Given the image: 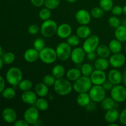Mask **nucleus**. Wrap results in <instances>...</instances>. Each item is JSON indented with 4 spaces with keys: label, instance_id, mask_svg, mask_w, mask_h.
<instances>
[{
    "label": "nucleus",
    "instance_id": "obj_18",
    "mask_svg": "<svg viewBox=\"0 0 126 126\" xmlns=\"http://www.w3.org/2000/svg\"><path fill=\"white\" fill-rule=\"evenodd\" d=\"M21 99L23 103L27 105H34L38 99V95L35 92L31 90L25 91L21 95Z\"/></svg>",
    "mask_w": 126,
    "mask_h": 126
},
{
    "label": "nucleus",
    "instance_id": "obj_45",
    "mask_svg": "<svg viewBox=\"0 0 126 126\" xmlns=\"http://www.w3.org/2000/svg\"><path fill=\"white\" fill-rule=\"evenodd\" d=\"M112 14L115 16H119L123 14V8L121 6L117 5V6H113L111 9Z\"/></svg>",
    "mask_w": 126,
    "mask_h": 126
},
{
    "label": "nucleus",
    "instance_id": "obj_5",
    "mask_svg": "<svg viewBox=\"0 0 126 126\" xmlns=\"http://www.w3.org/2000/svg\"><path fill=\"white\" fill-rule=\"evenodd\" d=\"M55 51L58 59L61 61H66L70 58L72 49L67 42H62L57 46Z\"/></svg>",
    "mask_w": 126,
    "mask_h": 126
},
{
    "label": "nucleus",
    "instance_id": "obj_55",
    "mask_svg": "<svg viewBox=\"0 0 126 126\" xmlns=\"http://www.w3.org/2000/svg\"><path fill=\"white\" fill-rule=\"evenodd\" d=\"M67 2H68L69 3H74V2H76L77 0H66Z\"/></svg>",
    "mask_w": 126,
    "mask_h": 126
},
{
    "label": "nucleus",
    "instance_id": "obj_24",
    "mask_svg": "<svg viewBox=\"0 0 126 126\" xmlns=\"http://www.w3.org/2000/svg\"><path fill=\"white\" fill-rule=\"evenodd\" d=\"M34 92L39 97H44L49 94V87L44 82H39L35 86Z\"/></svg>",
    "mask_w": 126,
    "mask_h": 126
},
{
    "label": "nucleus",
    "instance_id": "obj_9",
    "mask_svg": "<svg viewBox=\"0 0 126 126\" xmlns=\"http://www.w3.org/2000/svg\"><path fill=\"white\" fill-rule=\"evenodd\" d=\"M100 43V39L98 36L95 34L91 35L85 39L82 44V48L86 53L95 52L97 47Z\"/></svg>",
    "mask_w": 126,
    "mask_h": 126
},
{
    "label": "nucleus",
    "instance_id": "obj_30",
    "mask_svg": "<svg viewBox=\"0 0 126 126\" xmlns=\"http://www.w3.org/2000/svg\"><path fill=\"white\" fill-rule=\"evenodd\" d=\"M116 102L110 97H106L101 102V106L102 108L104 110L107 111L109 110L112 109V108L115 107V105Z\"/></svg>",
    "mask_w": 126,
    "mask_h": 126
},
{
    "label": "nucleus",
    "instance_id": "obj_1",
    "mask_svg": "<svg viewBox=\"0 0 126 126\" xmlns=\"http://www.w3.org/2000/svg\"><path fill=\"white\" fill-rule=\"evenodd\" d=\"M54 91L60 96H65L70 94L73 89V84L67 78H63L56 79L54 85Z\"/></svg>",
    "mask_w": 126,
    "mask_h": 126
},
{
    "label": "nucleus",
    "instance_id": "obj_26",
    "mask_svg": "<svg viewBox=\"0 0 126 126\" xmlns=\"http://www.w3.org/2000/svg\"><path fill=\"white\" fill-rule=\"evenodd\" d=\"M66 78L69 81L75 82V81L78 79L82 76V73H81V70H79L78 68H70V70L66 71Z\"/></svg>",
    "mask_w": 126,
    "mask_h": 126
},
{
    "label": "nucleus",
    "instance_id": "obj_4",
    "mask_svg": "<svg viewBox=\"0 0 126 126\" xmlns=\"http://www.w3.org/2000/svg\"><path fill=\"white\" fill-rule=\"evenodd\" d=\"M23 74L22 70L18 67H12L7 70L6 74L7 82L11 86H18L19 82L22 80Z\"/></svg>",
    "mask_w": 126,
    "mask_h": 126
},
{
    "label": "nucleus",
    "instance_id": "obj_40",
    "mask_svg": "<svg viewBox=\"0 0 126 126\" xmlns=\"http://www.w3.org/2000/svg\"><path fill=\"white\" fill-rule=\"evenodd\" d=\"M91 14L94 18H100L104 15V11L100 7H95L91 10Z\"/></svg>",
    "mask_w": 126,
    "mask_h": 126
},
{
    "label": "nucleus",
    "instance_id": "obj_43",
    "mask_svg": "<svg viewBox=\"0 0 126 126\" xmlns=\"http://www.w3.org/2000/svg\"><path fill=\"white\" fill-rule=\"evenodd\" d=\"M108 23L112 28H116L121 25V21L118 16H111L108 19Z\"/></svg>",
    "mask_w": 126,
    "mask_h": 126
},
{
    "label": "nucleus",
    "instance_id": "obj_42",
    "mask_svg": "<svg viewBox=\"0 0 126 126\" xmlns=\"http://www.w3.org/2000/svg\"><path fill=\"white\" fill-rule=\"evenodd\" d=\"M57 79L52 75H46L43 78V82L47 86H54Z\"/></svg>",
    "mask_w": 126,
    "mask_h": 126
},
{
    "label": "nucleus",
    "instance_id": "obj_17",
    "mask_svg": "<svg viewBox=\"0 0 126 126\" xmlns=\"http://www.w3.org/2000/svg\"><path fill=\"white\" fill-rule=\"evenodd\" d=\"M2 118L5 122L9 124L14 123L17 119V113L11 108H6L2 111Z\"/></svg>",
    "mask_w": 126,
    "mask_h": 126
},
{
    "label": "nucleus",
    "instance_id": "obj_6",
    "mask_svg": "<svg viewBox=\"0 0 126 126\" xmlns=\"http://www.w3.org/2000/svg\"><path fill=\"white\" fill-rule=\"evenodd\" d=\"M39 59L46 64H52L57 59L55 49L50 47H45L39 51Z\"/></svg>",
    "mask_w": 126,
    "mask_h": 126
},
{
    "label": "nucleus",
    "instance_id": "obj_8",
    "mask_svg": "<svg viewBox=\"0 0 126 126\" xmlns=\"http://www.w3.org/2000/svg\"><path fill=\"white\" fill-rule=\"evenodd\" d=\"M110 96L118 103L125 102L126 100V87L121 84L115 85L110 91Z\"/></svg>",
    "mask_w": 126,
    "mask_h": 126
},
{
    "label": "nucleus",
    "instance_id": "obj_10",
    "mask_svg": "<svg viewBox=\"0 0 126 126\" xmlns=\"http://www.w3.org/2000/svg\"><path fill=\"white\" fill-rule=\"evenodd\" d=\"M39 110L34 106L27 108L23 113V118L29 125H34L39 119Z\"/></svg>",
    "mask_w": 126,
    "mask_h": 126
},
{
    "label": "nucleus",
    "instance_id": "obj_49",
    "mask_svg": "<svg viewBox=\"0 0 126 126\" xmlns=\"http://www.w3.org/2000/svg\"><path fill=\"white\" fill-rule=\"evenodd\" d=\"M14 125L15 126H28L29 124L28 123L23 119H19V120H16L14 123Z\"/></svg>",
    "mask_w": 126,
    "mask_h": 126
},
{
    "label": "nucleus",
    "instance_id": "obj_19",
    "mask_svg": "<svg viewBox=\"0 0 126 126\" xmlns=\"http://www.w3.org/2000/svg\"><path fill=\"white\" fill-rule=\"evenodd\" d=\"M119 114L120 113L118 110L116 108H113L107 111L104 116L105 120L108 124L116 123L117 121L119 120Z\"/></svg>",
    "mask_w": 126,
    "mask_h": 126
},
{
    "label": "nucleus",
    "instance_id": "obj_29",
    "mask_svg": "<svg viewBox=\"0 0 126 126\" xmlns=\"http://www.w3.org/2000/svg\"><path fill=\"white\" fill-rule=\"evenodd\" d=\"M108 47H109L111 52L113 53V54H117V53L121 52L122 49H123L122 43L116 39L111 41L110 42Z\"/></svg>",
    "mask_w": 126,
    "mask_h": 126
},
{
    "label": "nucleus",
    "instance_id": "obj_48",
    "mask_svg": "<svg viewBox=\"0 0 126 126\" xmlns=\"http://www.w3.org/2000/svg\"><path fill=\"white\" fill-rule=\"evenodd\" d=\"M97 53L95 52H92L87 53L86 54V59L89 60V61H94L97 59Z\"/></svg>",
    "mask_w": 126,
    "mask_h": 126
},
{
    "label": "nucleus",
    "instance_id": "obj_50",
    "mask_svg": "<svg viewBox=\"0 0 126 126\" xmlns=\"http://www.w3.org/2000/svg\"><path fill=\"white\" fill-rule=\"evenodd\" d=\"M45 0H31V2L35 7H41L44 4Z\"/></svg>",
    "mask_w": 126,
    "mask_h": 126
},
{
    "label": "nucleus",
    "instance_id": "obj_13",
    "mask_svg": "<svg viewBox=\"0 0 126 126\" xmlns=\"http://www.w3.org/2000/svg\"><path fill=\"white\" fill-rule=\"evenodd\" d=\"M126 57L121 52L113 54L110 57V65L114 68H119L122 67L126 63Z\"/></svg>",
    "mask_w": 126,
    "mask_h": 126
},
{
    "label": "nucleus",
    "instance_id": "obj_38",
    "mask_svg": "<svg viewBox=\"0 0 126 126\" xmlns=\"http://www.w3.org/2000/svg\"><path fill=\"white\" fill-rule=\"evenodd\" d=\"M60 4V0H45L44 5L49 9L53 10L57 8Z\"/></svg>",
    "mask_w": 126,
    "mask_h": 126
},
{
    "label": "nucleus",
    "instance_id": "obj_56",
    "mask_svg": "<svg viewBox=\"0 0 126 126\" xmlns=\"http://www.w3.org/2000/svg\"><path fill=\"white\" fill-rule=\"evenodd\" d=\"M123 14H125L126 16V4L123 7Z\"/></svg>",
    "mask_w": 126,
    "mask_h": 126
},
{
    "label": "nucleus",
    "instance_id": "obj_46",
    "mask_svg": "<svg viewBox=\"0 0 126 126\" xmlns=\"http://www.w3.org/2000/svg\"><path fill=\"white\" fill-rule=\"evenodd\" d=\"M119 121L121 124L126 126V108L120 113Z\"/></svg>",
    "mask_w": 126,
    "mask_h": 126
},
{
    "label": "nucleus",
    "instance_id": "obj_54",
    "mask_svg": "<svg viewBox=\"0 0 126 126\" xmlns=\"http://www.w3.org/2000/svg\"><path fill=\"white\" fill-rule=\"evenodd\" d=\"M4 62H3V60H2V58L1 57V56H0V70H1L2 68V66H3V65H4Z\"/></svg>",
    "mask_w": 126,
    "mask_h": 126
},
{
    "label": "nucleus",
    "instance_id": "obj_27",
    "mask_svg": "<svg viewBox=\"0 0 126 126\" xmlns=\"http://www.w3.org/2000/svg\"><path fill=\"white\" fill-rule=\"evenodd\" d=\"M66 74V71L63 65L60 64L55 65L52 69V75L57 79L63 78L65 75Z\"/></svg>",
    "mask_w": 126,
    "mask_h": 126
},
{
    "label": "nucleus",
    "instance_id": "obj_21",
    "mask_svg": "<svg viewBox=\"0 0 126 126\" xmlns=\"http://www.w3.org/2000/svg\"><path fill=\"white\" fill-rule=\"evenodd\" d=\"M91 33L92 31L91 28L85 25H81V26L78 27L76 30V34L80 39H86L91 35Z\"/></svg>",
    "mask_w": 126,
    "mask_h": 126
},
{
    "label": "nucleus",
    "instance_id": "obj_15",
    "mask_svg": "<svg viewBox=\"0 0 126 126\" xmlns=\"http://www.w3.org/2000/svg\"><path fill=\"white\" fill-rule=\"evenodd\" d=\"M107 78L114 86L120 84L123 81V74L118 68H113L108 72Z\"/></svg>",
    "mask_w": 126,
    "mask_h": 126
},
{
    "label": "nucleus",
    "instance_id": "obj_58",
    "mask_svg": "<svg viewBox=\"0 0 126 126\" xmlns=\"http://www.w3.org/2000/svg\"><path fill=\"white\" fill-rule=\"evenodd\" d=\"M2 55V46L0 44V56Z\"/></svg>",
    "mask_w": 126,
    "mask_h": 126
},
{
    "label": "nucleus",
    "instance_id": "obj_57",
    "mask_svg": "<svg viewBox=\"0 0 126 126\" xmlns=\"http://www.w3.org/2000/svg\"><path fill=\"white\" fill-rule=\"evenodd\" d=\"M108 126H118V124H116L115 123H111V124H108Z\"/></svg>",
    "mask_w": 126,
    "mask_h": 126
},
{
    "label": "nucleus",
    "instance_id": "obj_33",
    "mask_svg": "<svg viewBox=\"0 0 126 126\" xmlns=\"http://www.w3.org/2000/svg\"><path fill=\"white\" fill-rule=\"evenodd\" d=\"M100 7L104 11H111L114 6L113 0H100Z\"/></svg>",
    "mask_w": 126,
    "mask_h": 126
},
{
    "label": "nucleus",
    "instance_id": "obj_11",
    "mask_svg": "<svg viewBox=\"0 0 126 126\" xmlns=\"http://www.w3.org/2000/svg\"><path fill=\"white\" fill-rule=\"evenodd\" d=\"M86 52L84 50L82 47H75L72 49L70 59L74 63L79 65L83 62L85 58L86 57Z\"/></svg>",
    "mask_w": 126,
    "mask_h": 126
},
{
    "label": "nucleus",
    "instance_id": "obj_16",
    "mask_svg": "<svg viewBox=\"0 0 126 126\" xmlns=\"http://www.w3.org/2000/svg\"><path fill=\"white\" fill-rule=\"evenodd\" d=\"M72 33V28L69 24L63 23L58 26L57 33L58 36L62 39H66Z\"/></svg>",
    "mask_w": 126,
    "mask_h": 126
},
{
    "label": "nucleus",
    "instance_id": "obj_41",
    "mask_svg": "<svg viewBox=\"0 0 126 126\" xmlns=\"http://www.w3.org/2000/svg\"><path fill=\"white\" fill-rule=\"evenodd\" d=\"M33 47L38 51H41L45 47V41L42 38H37L33 42Z\"/></svg>",
    "mask_w": 126,
    "mask_h": 126
},
{
    "label": "nucleus",
    "instance_id": "obj_28",
    "mask_svg": "<svg viewBox=\"0 0 126 126\" xmlns=\"http://www.w3.org/2000/svg\"><path fill=\"white\" fill-rule=\"evenodd\" d=\"M97 55L99 57L108 58L110 57L111 51L109 47L105 44H99L95 50Z\"/></svg>",
    "mask_w": 126,
    "mask_h": 126
},
{
    "label": "nucleus",
    "instance_id": "obj_39",
    "mask_svg": "<svg viewBox=\"0 0 126 126\" xmlns=\"http://www.w3.org/2000/svg\"><path fill=\"white\" fill-rule=\"evenodd\" d=\"M66 42L71 47H76L80 43V38L76 34H71L66 38Z\"/></svg>",
    "mask_w": 126,
    "mask_h": 126
},
{
    "label": "nucleus",
    "instance_id": "obj_25",
    "mask_svg": "<svg viewBox=\"0 0 126 126\" xmlns=\"http://www.w3.org/2000/svg\"><path fill=\"white\" fill-rule=\"evenodd\" d=\"M110 62L107 58L99 57L94 62V66L95 69L102 71H105L109 67Z\"/></svg>",
    "mask_w": 126,
    "mask_h": 126
},
{
    "label": "nucleus",
    "instance_id": "obj_44",
    "mask_svg": "<svg viewBox=\"0 0 126 126\" xmlns=\"http://www.w3.org/2000/svg\"><path fill=\"white\" fill-rule=\"evenodd\" d=\"M40 31V27L36 24H32L28 27V33L32 35H35L38 34Z\"/></svg>",
    "mask_w": 126,
    "mask_h": 126
},
{
    "label": "nucleus",
    "instance_id": "obj_51",
    "mask_svg": "<svg viewBox=\"0 0 126 126\" xmlns=\"http://www.w3.org/2000/svg\"><path fill=\"white\" fill-rule=\"evenodd\" d=\"M95 107H96L95 102L92 101V102H90V103H89L88 105L86 106L85 108H86L87 111H89V112H91V111H94V110L95 109Z\"/></svg>",
    "mask_w": 126,
    "mask_h": 126
},
{
    "label": "nucleus",
    "instance_id": "obj_22",
    "mask_svg": "<svg viewBox=\"0 0 126 126\" xmlns=\"http://www.w3.org/2000/svg\"><path fill=\"white\" fill-rule=\"evenodd\" d=\"M76 102L80 107H86L91 102V98L88 92L79 93L76 98Z\"/></svg>",
    "mask_w": 126,
    "mask_h": 126
},
{
    "label": "nucleus",
    "instance_id": "obj_14",
    "mask_svg": "<svg viewBox=\"0 0 126 126\" xmlns=\"http://www.w3.org/2000/svg\"><path fill=\"white\" fill-rule=\"evenodd\" d=\"M91 12L86 9H80L76 13L75 18L80 25H87L91 20Z\"/></svg>",
    "mask_w": 126,
    "mask_h": 126
},
{
    "label": "nucleus",
    "instance_id": "obj_59",
    "mask_svg": "<svg viewBox=\"0 0 126 126\" xmlns=\"http://www.w3.org/2000/svg\"><path fill=\"white\" fill-rule=\"evenodd\" d=\"M122 25H124L126 26V19L124 20L123 21V24H122Z\"/></svg>",
    "mask_w": 126,
    "mask_h": 126
},
{
    "label": "nucleus",
    "instance_id": "obj_7",
    "mask_svg": "<svg viewBox=\"0 0 126 126\" xmlns=\"http://www.w3.org/2000/svg\"><path fill=\"white\" fill-rule=\"evenodd\" d=\"M88 93L91 100L95 103H101L106 97V91L101 85H93Z\"/></svg>",
    "mask_w": 126,
    "mask_h": 126
},
{
    "label": "nucleus",
    "instance_id": "obj_35",
    "mask_svg": "<svg viewBox=\"0 0 126 126\" xmlns=\"http://www.w3.org/2000/svg\"><path fill=\"white\" fill-rule=\"evenodd\" d=\"M2 58L4 63L6 65H11L16 60V55L12 52H7L2 55Z\"/></svg>",
    "mask_w": 126,
    "mask_h": 126
},
{
    "label": "nucleus",
    "instance_id": "obj_2",
    "mask_svg": "<svg viewBox=\"0 0 126 126\" xmlns=\"http://www.w3.org/2000/svg\"><path fill=\"white\" fill-rule=\"evenodd\" d=\"M93 86L89 76H81L78 79L73 82V90L77 93L89 92L92 86Z\"/></svg>",
    "mask_w": 126,
    "mask_h": 126
},
{
    "label": "nucleus",
    "instance_id": "obj_32",
    "mask_svg": "<svg viewBox=\"0 0 126 126\" xmlns=\"http://www.w3.org/2000/svg\"><path fill=\"white\" fill-rule=\"evenodd\" d=\"M18 87L23 92L30 91L33 87V82L29 79H22L18 84Z\"/></svg>",
    "mask_w": 126,
    "mask_h": 126
},
{
    "label": "nucleus",
    "instance_id": "obj_60",
    "mask_svg": "<svg viewBox=\"0 0 126 126\" xmlns=\"http://www.w3.org/2000/svg\"><path fill=\"white\" fill-rule=\"evenodd\" d=\"M125 50H126V46H125Z\"/></svg>",
    "mask_w": 126,
    "mask_h": 126
},
{
    "label": "nucleus",
    "instance_id": "obj_23",
    "mask_svg": "<svg viewBox=\"0 0 126 126\" xmlns=\"http://www.w3.org/2000/svg\"><path fill=\"white\" fill-rule=\"evenodd\" d=\"M114 36L116 39L121 43L126 42V26L120 25L118 28H115Z\"/></svg>",
    "mask_w": 126,
    "mask_h": 126
},
{
    "label": "nucleus",
    "instance_id": "obj_20",
    "mask_svg": "<svg viewBox=\"0 0 126 126\" xmlns=\"http://www.w3.org/2000/svg\"><path fill=\"white\" fill-rule=\"evenodd\" d=\"M39 57V52L33 48L27 49L23 54L24 59L29 63H33L36 61Z\"/></svg>",
    "mask_w": 126,
    "mask_h": 126
},
{
    "label": "nucleus",
    "instance_id": "obj_12",
    "mask_svg": "<svg viewBox=\"0 0 126 126\" xmlns=\"http://www.w3.org/2000/svg\"><path fill=\"white\" fill-rule=\"evenodd\" d=\"M91 81L93 85H101L102 86L105 81L107 79V74L105 71L97 70H94L90 76Z\"/></svg>",
    "mask_w": 126,
    "mask_h": 126
},
{
    "label": "nucleus",
    "instance_id": "obj_3",
    "mask_svg": "<svg viewBox=\"0 0 126 126\" xmlns=\"http://www.w3.org/2000/svg\"><path fill=\"white\" fill-rule=\"evenodd\" d=\"M58 25L56 22L52 19L43 21L40 27V32L45 38H51L57 33Z\"/></svg>",
    "mask_w": 126,
    "mask_h": 126
},
{
    "label": "nucleus",
    "instance_id": "obj_52",
    "mask_svg": "<svg viewBox=\"0 0 126 126\" xmlns=\"http://www.w3.org/2000/svg\"><path fill=\"white\" fill-rule=\"evenodd\" d=\"M5 85H6V83H5L4 79L2 76H0V94L2 93L3 90L5 89Z\"/></svg>",
    "mask_w": 126,
    "mask_h": 126
},
{
    "label": "nucleus",
    "instance_id": "obj_31",
    "mask_svg": "<svg viewBox=\"0 0 126 126\" xmlns=\"http://www.w3.org/2000/svg\"><path fill=\"white\" fill-rule=\"evenodd\" d=\"M49 102L44 97H39L34 103V106L39 111H46L49 108Z\"/></svg>",
    "mask_w": 126,
    "mask_h": 126
},
{
    "label": "nucleus",
    "instance_id": "obj_47",
    "mask_svg": "<svg viewBox=\"0 0 126 126\" xmlns=\"http://www.w3.org/2000/svg\"><path fill=\"white\" fill-rule=\"evenodd\" d=\"M102 86H103V87L104 88V89L106 91H110L111 90L113 89V87H114V85L113 84H112L109 80L107 79Z\"/></svg>",
    "mask_w": 126,
    "mask_h": 126
},
{
    "label": "nucleus",
    "instance_id": "obj_36",
    "mask_svg": "<svg viewBox=\"0 0 126 126\" xmlns=\"http://www.w3.org/2000/svg\"><path fill=\"white\" fill-rule=\"evenodd\" d=\"M80 70H81L82 76H89V77L94 71L92 66L90 63H84L81 66Z\"/></svg>",
    "mask_w": 126,
    "mask_h": 126
},
{
    "label": "nucleus",
    "instance_id": "obj_37",
    "mask_svg": "<svg viewBox=\"0 0 126 126\" xmlns=\"http://www.w3.org/2000/svg\"><path fill=\"white\" fill-rule=\"evenodd\" d=\"M39 17L43 21L47 20L50 19L51 17V11L50 9L45 7V8H43L39 12Z\"/></svg>",
    "mask_w": 126,
    "mask_h": 126
},
{
    "label": "nucleus",
    "instance_id": "obj_34",
    "mask_svg": "<svg viewBox=\"0 0 126 126\" xmlns=\"http://www.w3.org/2000/svg\"><path fill=\"white\" fill-rule=\"evenodd\" d=\"M1 94H2V97L7 100L12 99V98H14L16 95V91L12 87L5 88Z\"/></svg>",
    "mask_w": 126,
    "mask_h": 126
},
{
    "label": "nucleus",
    "instance_id": "obj_53",
    "mask_svg": "<svg viewBox=\"0 0 126 126\" xmlns=\"http://www.w3.org/2000/svg\"><path fill=\"white\" fill-rule=\"evenodd\" d=\"M122 82L123 83L124 86L126 87V70H124L123 73V81H122Z\"/></svg>",
    "mask_w": 126,
    "mask_h": 126
}]
</instances>
